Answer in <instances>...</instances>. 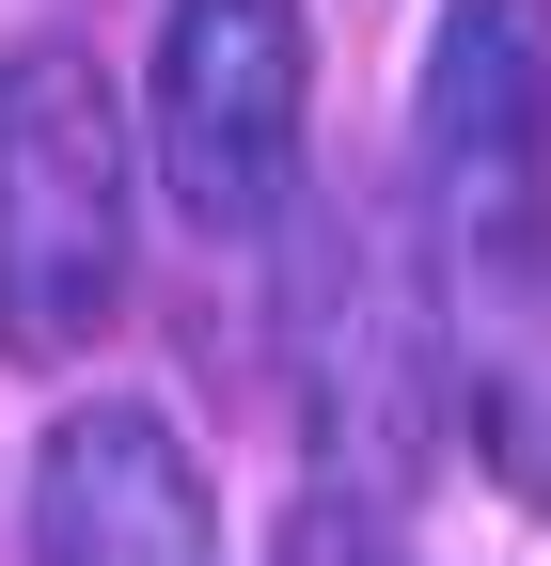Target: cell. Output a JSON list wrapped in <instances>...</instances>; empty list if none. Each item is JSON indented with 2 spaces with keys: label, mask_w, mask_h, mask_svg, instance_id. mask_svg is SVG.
Segmentation results:
<instances>
[{
  "label": "cell",
  "mask_w": 551,
  "mask_h": 566,
  "mask_svg": "<svg viewBox=\"0 0 551 566\" xmlns=\"http://www.w3.org/2000/svg\"><path fill=\"white\" fill-rule=\"evenodd\" d=\"M284 394L315 424L331 488L394 504L409 457L441 424V268L409 237V205H284Z\"/></svg>",
  "instance_id": "obj_1"
},
{
  "label": "cell",
  "mask_w": 551,
  "mask_h": 566,
  "mask_svg": "<svg viewBox=\"0 0 551 566\" xmlns=\"http://www.w3.org/2000/svg\"><path fill=\"white\" fill-rule=\"evenodd\" d=\"M409 237L441 300L551 268V0H441L409 111Z\"/></svg>",
  "instance_id": "obj_3"
},
{
  "label": "cell",
  "mask_w": 551,
  "mask_h": 566,
  "mask_svg": "<svg viewBox=\"0 0 551 566\" xmlns=\"http://www.w3.org/2000/svg\"><path fill=\"white\" fill-rule=\"evenodd\" d=\"M32 566H221L205 457L158 409H63L32 441Z\"/></svg>",
  "instance_id": "obj_5"
},
{
  "label": "cell",
  "mask_w": 551,
  "mask_h": 566,
  "mask_svg": "<svg viewBox=\"0 0 551 566\" xmlns=\"http://www.w3.org/2000/svg\"><path fill=\"white\" fill-rule=\"evenodd\" d=\"M158 189L205 237H268L300 205V126H315V32L300 0H174L158 17Z\"/></svg>",
  "instance_id": "obj_4"
},
{
  "label": "cell",
  "mask_w": 551,
  "mask_h": 566,
  "mask_svg": "<svg viewBox=\"0 0 551 566\" xmlns=\"http://www.w3.org/2000/svg\"><path fill=\"white\" fill-rule=\"evenodd\" d=\"M126 111L48 32L0 63V363H80L126 315Z\"/></svg>",
  "instance_id": "obj_2"
},
{
  "label": "cell",
  "mask_w": 551,
  "mask_h": 566,
  "mask_svg": "<svg viewBox=\"0 0 551 566\" xmlns=\"http://www.w3.org/2000/svg\"><path fill=\"white\" fill-rule=\"evenodd\" d=\"M441 315L472 346V441H489V472L520 488V504H551V268L472 283V300H441Z\"/></svg>",
  "instance_id": "obj_6"
},
{
  "label": "cell",
  "mask_w": 551,
  "mask_h": 566,
  "mask_svg": "<svg viewBox=\"0 0 551 566\" xmlns=\"http://www.w3.org/2000/svg\"><path fill=\"white\" fill-rule=\"evenodd\" d=\"M268 566H409V551H394V504H363V488H315V504H284Z\"/></svg>",
  "instance_id": "obj_7"
}]
</instances>
